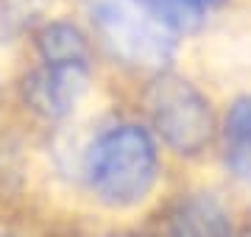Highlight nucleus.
Here are the masks:
<instances>
[{
  "mask_svg": "<svg viewBox=\"0 0 251 237\" xmlns=\"http://www.w3.org/2000/svg\"><path fill=\"white\" fill-rule=\"evenodd\" d=\"M226 165L237 179L251 184V98L237 100L226 118Z\"/></svg>",
  "mask_w": 251,
  "mask_h": 237,
  "instance_id": "6",
  "label": "nucleus"
},
{
  "mask_svg": "<svg viewBox=\"0 0 251 237\" xmlns=\"http://www.w3.org/2000/svg\"><path fill=\"white\" fill-rule=\"evenodd\" d=\"M173 28H196L204 14V0H148Z\"/></svg>",
  "mask_w": 251,
  "mask_h": 237,
  "instance_id": "8",
  "label": "nucleus"
},
{
  "mask_svg": "<svg viewBox=\"0 0 251 237\" xmlns=\"http://www.w3.org/2000/svg\"><path fill=\"white\" fill-rule=\"evenodd\" d=\"M168 237H232V223L215 198L193 195L173 210Z\"/></svg>",
  "mask_w": 251,
  "mask_h": 237,
  "instance_id": "5",
  "label": "nucleus"
},
{
  "mask_svg": "<svg viewBox=\"0 0 251 237\" xmlns=\"http://www.w3.org/2000/svg\"><path fill=\"white\" fill-rule=\"evenodd\" d=\"M204 3H215V0H204Z\"/></svg>",
  "mask_w": 251,
  "mask_h": 237,
  "instance_id": "9",
  "label": "nucleus"
},
{
  "mask_svg": "<svg viewBox=\"0 0 251 237\" xmlns=\"http://www.w3.org/2000/svg\"><path fill=\"white\" fill-rule=\"evenodd\" d=\"M39 53H42V62L48 64H87L90 59L84 34L67 23H53V25L42 28Z\"/></svg>",
  "mask_w": 251,
  "mask_h": 237,
  "instance_id": "7",
  "label": "nucleus"
},
{
  "mask_svg": "<svg viewBox=\"0 0 251 237\" xmlns=\"http://www.w3.org/2000/svg\"><path fill=\"white\" fill-rule=\"evenodd\" d=\"M87 90V64H42L25 84V98L36 112L62 118Z\"/></svg>",
  "mask_w": 251,
  "mask_h": 237,
  "instance_id": "4",
  "label": "nucleus"
},
{
  "mask_svg": "<svg viewBox=\"0 0 251 237\" xmlns=\"http://www.w3.org/2000/svg\"><path fill=\"white\" fill-rule=\"evenodd\" d=\"M148 109L156 131L179 154H198L212 137V115L206 100L181 78H162L153 84Z\"/></svg>",
  "mask_w": 251,
  "mask_h": 237,
  "instance_id": "3",
  "label": "nucleus"
},
{
  "mask_svg": "<svg viewBox=\"0 0 251 237\" xmlns=\"http://www.w3.org/2000/svg\"><path fill=\"white\" fill-rule=\"evenodd\" d=\"M92 23L117 59L156 70L176 50L173 25L148 0H90Z\"/></svg>",
  "mask_w": 251,
  "mask_h": 237,
  "instance_id": "2",
  "label": "nucleus"
},
{
  "mask_svg": "<svg viewBox=\"0 0 251 237\" xmlns=\"http://www.w3.org/2000/svg\"><path fill=\"white\" fill-rule=\"evenodd\" d=\"M87 182L100 201L128 207L156 182V145L140 126H117L95 140L87 154Z\"/></svg>",
  "mask_w": 251,
  "mask_h": 237,
  "instance_id": "1",
  "label": "nucleus"
}]
</instances>
